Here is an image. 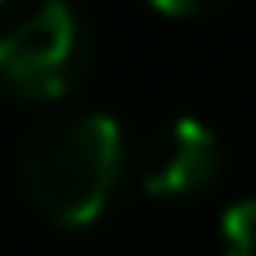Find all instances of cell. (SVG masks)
<instances>
[{
  "label": "cell",
  "mask_w": 256,
  "mask_h": 256,
  "mask_svg": "<svg viewBox=\"0 0 256 256\" xmlns=\"http://www.w3.org/2000/svg\"><path fill=\"white\" fill-rule=\"evenodd\" d=\"M223 256H256V194L223 214Z\"/></svg>",
  "instance_id": "cell-4"
},
{
  "label": "cell",
  "mask_w": 256,
  "mask_h": 256,
  "mask_svg": "<svg viewBox=\"0 0 256 256\" xmlns=\"http://www.w3.org/2000/svg\"><path fill=\"white\" fill-rule=\"evenodd\" d=\"M86 72V24L66 0L34 5L0 34V90L14 100H62Z\"/></svg>",
  "instance_id": "cell-2"
},
{
  "label": "cell",
  "mask_w": 256,
  "mask_h": 256,
  "mask_svg": "<svg viewBox=\"0 0 256 256\" xmlns=\"http://www.w3.org/2000/svg\"><path fill=\"white\" fill-rule=\"evenodd\" d=\"M223 142L204 119L180 114L147 142L142 156V190L152 200H190L218 180Z\"/></svg>",
  "instance_id": "cell-3"
},
{
  "label": "cell",
  "mask_w": 256,
  "mask_h": 256,
  "mask_svg": "<svg viewBox=\"0 0 256 256\" xmlns=\"http://www.w3.org/2000/svg\"><path fill=\"white\" fill-rule=\"evenodd\" d=\"M24 185L34 204L62 228H90L110 209L124 176V128L119 119L90 110L43 124L24 142Z\"/></svg>",
  "instance_id": "cell-1"
},
{
  "label": "cell",
  "mask_w": 256,
  "mask_h": 256,
  "mask_svg": "<svg viewBox=\"0 0 256 256\" xmlns=\"http://www.w3.org/2000/svg\"><path fill=\"white\" fill-rule=\"evenodd\" d=\"M0 5H10V0H0Z\"/></svg>",
  "instance_id": "cell-6"
},
{
  "label": "cell",
  "mask_w": 256,
  "mask_h": 256,
  "mask_svg": "<svg viewBox=\"0 0 256 256\" xmlns=\"http://www.w3.org/2000/svg\"><path fill=\"white\" fill-rule=\"evenodd\" d=\"M147 10H156V14L166 19H194V14H209V10H218L223 0H142Z\"/></svg>",
  "instance_id": "cell-5"
}]
</instances>
